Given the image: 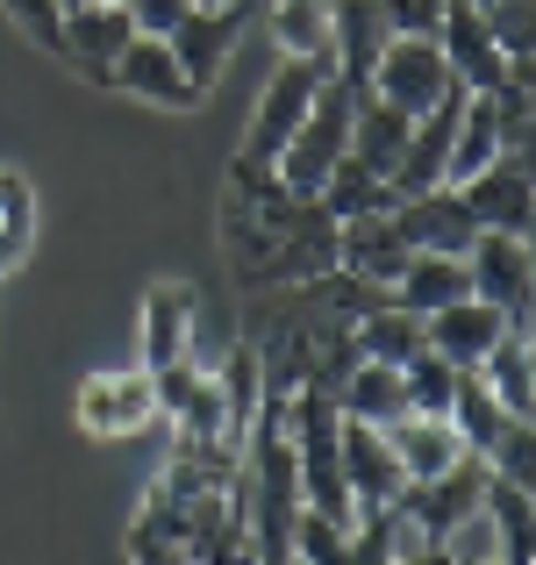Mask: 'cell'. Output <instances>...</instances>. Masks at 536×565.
<instances>
[{"label": "cell", "mask_w": 536, "mask_h": 565, "mask_svg": "<svg viewBox=\"0 0 536 565\" xmlns=\"http://www.w3.org/2000/svg\"><path fill=\"white\" fill-rule=\"evenodd\" d=\"M351 100H357V86L344 72H330L322 94H315V108L301 115V129H293V137L279 143V158H272V180L287 193L315 201V186L336 172V158H344V143H351Z\"/></svg>", "instance_id": "6da1fadb"}, {"label": "cell", "mask_w": 536, "mask_h": 565, "mask_svg": "<svg viewBox=\"0 0 536 565\" xmlns=\"http://www.w3.org/2000/svg\"><path fill=\"white\" fill-rule=\"evenodd\" d=\"M372 94L379 100H394L400 115H429L437 100H451L458 94V79H451V57H443V43L437 36H386V51H379V65H372Z\"/></svg>", "instance_id": "7a4b0ae2"}, {"label": "cell", "mask_w": 536, "mask_h": 565, "mask_svg": "<svg viewBox=\"0 0 536 565\" xmlns=\"http://www.w3.org/2000/svg\"><path fill=\"white\" fill-rule=\"evenodd\" d=\"M330 57H287V65L265 79V94H258V115H250V129H244V158H258V166H272L279 158V143L301 129V115L315 108V94H322V79H330Z\"/></svg>", "instance_id": "3957f363"}, {"label": "cell", "mask_w": 536, "mask_h": 565, "mask_svg": "<svg viewBox=\"0 0 536 565\" xmlns=\"http://www.w3.org/2000/svg\"><path fill=\"white\" fill-rule=\"evenodd\" d=\"M465 279L480 301L508 308V330H529V308H536V265H529V236L515 230H480L465 250Z\"/></svg>", "instance_id": "277c9868"}, {"label": "cell", "mask_w": 536, "mask_h": 565, "mask_svg": "<svg viewBox=\"0 0 536 565\" xmlns=\"http://www.w3.org/2000/svg\"><path fill=\"white\" fill-rule=\"evenodd\" d=\"M158 423V386L143 365H129V373H86L79 380V429L86 437H143V429Z\"/></svg>", "instance_id": "5b68a950"}, {"label": "cell", "mask_w": 536, "mask_h": 565, "mask_svg": "<svg viewBox=\"0 0 536 565\" xmlns=\"http://www.w3.org/2000/svg\"><path fill=\"white\" fill-rule=\"evenodd\" d=\"M108 86H122V94H137L143 100V108H201V86H193L186 79V65H179V57H172V43L165 36H143V29H137V36H129L122 43V57H115V72H108Z\"/></svg>", "instance_id": "8992f818"}, {"label": "cell", "mask_w": 536, "mask_h": 565, "mask_svg": "<svg viewBox=\"0 0 536 565\" xmlns=\"http://www.w3.org/2000/svg\"><path fill=\"white\" fill-rule=\"evenodd\" d=\"M458 193H465V207H472V222H480V230H515V236H529V230H536L529 151H501L494 166H480Z\"/></svg>", "instance_id": "52a82bcc"}, {"label": "cell", "mask_w": 536, "mask_h": 565, "mask_svg": "<svg viewBox=\"0 0 536 565\" xmlns=\"http://www.w3.org/2000/svg\"><path fill=\"white\" fill-rule=\"evenodd\" d=\"M193 337H201V294L186 279H158L143 294V322H137V365L158 373L172 359H193Z\"/></svg>", "instance_id": "ba28073f"}, {"label": "cell", "mask_w": 536, "mask_h": 565, "mask_svg": "<svg viewBox=\"0 0 536 565\" xmlns=\"http://www.w3.org/2000/svg\"><path fill=\"white\" fill-rule=\"evenodd\" d=\"M244 14H250L244 0H215V8H201V0H193L186 22H179L172 36H165V43H172V57L186 65V79L201 86V94L222 79V65H229L236 36H244Z\"/></svg>", "instance_id": "9c48e42d"}, {"label": "cell", "mask_w": 536, "mask_h": 565, "mask_svg": "<svg viewBox=\"0 0 536 565\" xmlns=\"http://www.w3.org/2000/svg\"><path fill=\"white\" fill-rule=\"evenodd\" d=\"M437 43H443V57H451V79L465 86V94H494V86L508 79V57H501V43L486 36L480 0H443Z\"/></svg>", "instance_id": "30bf717a"}, {"label": "cell", "mask_w": 536, "mask_h": 565, "mask_svg": "<svg viewBox=\"0 0 536 565\" xmlns=\"http://www.w3.org/2000/svg\"><path fill=\"white\" fill-rule=\"evenodd\" d=\"M129 36H137V22H129L122 0H72L57 51H65L72 65H86V79L108 86V72H115V57H122V43H129Z\"/></svg>", "instance_id": "8fae6325"}, {"label": "cell", "mask_w": 536, "mask_h": 565, "mask_svg": "<svg viewBox=\"0 0 536 565\" xmlns=\"http://www.w3.org/2000/svg\"><path fill=\"white\" fill-rule=\"evenodd\" d=\"M394 230L408 236L415 250H458V258H465L480 222H472V207H465L458 186H429V193H400L394 201Z\"/></svg>", "instance_id": "7c38bea8"}, {"label": "cell", "mask_w": 536, "mask_h": 565, "mask_svg": "<svg viewBox=\"0 0 536 565\" xmlns=\"http://www.w3.org/2000/svg\"><path fill=\"white\" fill-rule=\"evenodd\" d=\"M501 330H508V308L480 301V294H458V301H443L437 316H422V344L443 351L451 365H465V373L486 359V351H494Z\"/></svg>", "instance_id": "4fadbf2b"}, {"label": "cell", "mask_w": 536, "mask_h": 565, "mask_svg": "<svg viewBox=\"0 0 536 565\" xmlns=\"http://www.w3.org/2000/svg\"><path fill=\"white\" fill-rule=\"evenodd\" d=\"M408 236L394 230V207H379V215H351L336 222V265L357 279H372V287H394L400 265H408Z\"/></svg>", "instance_id": "5bb4252c"}, {"label": "cell", "mask_w": 536, "mask_h": 565, "mask_svg": "<svg viewBox=\"0 0 536 565\" xmlns=\"http://www.w3.org/2000/svg\"><path fill=\"white\" fill-rule=\"evenodd\" d=\"M344 480H351V509H386L400 501V458L386 444V423H351L344 415Z\"/></svg>", "instance_id": "9a60e30c"}, {"label": "cell", "mask_w": 536, "mask_h": 565, "mask_svg": "<svg viewBox=\"0 0 536 565\" xmlns=\"http://www.w3.org/2000/svg\"><path fill=\"white\" fill-rule=\"evenodd\" d=\"M386 444L400 458V480H437L465 458V437L451 429V415H415V408H400L386 423Z\"/></svg>", "instance_id": "2e32d148"}, {"label": "cell", "mask_w": 536, "mask_h": 565, "mask_svg": "<svg viewBox=\"0 0 536 565\" xmlns=\"http://www.w3.org/2000/svg\"><path fill=\"white\" fill-rule=\"evenodd\" d=\"M386 294H394L408 316H437L443 301L472 294V279H465V258H458V250H408V265H400V279Z\"/></svg>", "instance_id": "e0dca14e"}, {"label": "cell", "mask_w": 536, "mask_h": 565, "mask_svg": "<svg viewBox=\"0 0 536 565\" xmlns=\"http://www.w3.org/2000/svg\"><path fill=\"white\" fill-rule=\"evenodd\" d=\"M472 373H480V386L508 415H536V344H529V330H501L494 351H486Z\"/></svg>", "instance_id": "ac0fdd59"}, {"label": "cell", "mask_w": 536, "mask_h": 565, "mask_svg": "<svg viewBox=\"0 0 536 565\" xmlns=\"http://www.w3.org/2000/svg\"><path fill=\"white\" fill-rule=\"evenodd\" d=\"M400 143H408V115H400L394 100H379L372 86H357V100H351V143H344V151L357 158V166H372V172H394Z\"/></svg>", "instance_id": "d6986e66"}, {"label": "cell", "mask_w": 536, "mask_h": 565, "mask_svg": "<svg viewBox=\"0 0 536 565\" xmlns=\"http://www.w3.org/2000/svg\"><path fill=\"white\" fill-rule=\"evenodd\" d=\"M336 408H344L351 423H394V415L408 408V394H400V365L357 351V365L336 380Z\"/></svg>", "instance_id": "ffe728a7"}, {"label": "cell", "mask_w": 536, "mask_h": 565, "mask_svg": "<svg viewBox=\"0 0 536 565\" xmlns=\"http://www.w3.org/2000/svg\"><path fill=\"white\" fill-rule=\"evenodd\" d=\"M480 509H486V523H494V537H501V565H529V558H536V509H529V487L486 472Z\"/></svg>", "instance_id": "44dd1931"}, {"label": "cell", "mask_w": 536, "mask_h": 565, "mask_svg": "<svg viewBox=\"0 0 536 565\" xmlns=\"http://www.w3.org/2000/svg\"><path fill=\"white\" fill-rule=\"evenodd\" d=\"M501 158V122H494V100L486 94H465V108H458L451 122V166H443V186H465L480 166H494Z\"/></svg>", "instance_id": "7402d4cb"}, {"label": "cell", "mask_w": 536, "mask_h": 565, "mask_svg": "<svg viewBox=\"0 0 536 565\" xmlns=\"http://www.w3.org/2000/svg\"><path fill=\"white\" fill-rule=\"evenodd\" d=\"M315 207L330 222H351V215H379V207H394V186H386V172H372V166H357V158L344 151L336 158V172L315 186Z\"/></svg>", "instance_id": "603a6c76"}, {"label": "cell", "mask_w": 536, "mask_h": 565, "mask_svg": "<svg viewBox=\"0 0 536 565\" xmlns=\"http://www.w3.org/2000/svg\"><path fill=\"white\" fill-rule=\"evenodd\" d=\"M351 344L365 351V359H386V365H408L415 351H422V316H408V308L386 294L379 308H365V316L351 322Z\"/></svg>", "instance_id": "cb8c5ba5"}, {"label": "cell", "mask_w": 536, "mask_h": 565, "mask_svg": "<svg viewBox=\"0 0 536 565\" xmlns=\"http://www.w3.org/2000/svg\"><path fill=\"white\" fill-rule=\"evenodd\" d=\"M480 22L508 57V79H536V0H480Z\"/></svg>", "instance_id": "d4e9b609"}, {"label": "cell", "mask_w": 536, "mask_h": 565, "mask_svg": "<svg viewBox=\"0 0 536 565\" xmlns=\"http://www.w3.org/2000/svg\"><path fill=\"white\" fill-rule=\"evenodd\" d=\"M279 57H330V0H265Z\"/></svg>", "instance_id": "484cf974"}, {"label": "cell", "mask_w": 536, "mask_h": 565, "mask_svg": "<svg viewBox=\"0 0 536 565\" xmlns=\"http://www.w3.org/2000/svg\"><path fill=\"white\" fill-rule=\"evenodd\" d=\"M458 380H465V365H451L443 351H415L408 365H400V394H408V408L415 415H451V401H458Z\"/></svg>", "instance_id": "4316f807"}, {"label": "cell", "mask_w": 536, "mask_h": 565, "mask_svg": "<svg viewBox=\"0 0 536 565\" xmlns=\"http://www.w3.org/2000/svg\"><path fill=\"white\" fill-rule=\"evenodd\" d=\"M344 544H351V523L330 509H293V530H287V558L301 565H344Z\"/></svg>", "instance_id": "83f0119b"}, {"label": "cell", "mask_w": 536, "mask_h": 565, "mask_svg": "<svg viewBox=\"0 0 536 565\" xmlns=\"http://www.w3.org/2000/svg\"><path fill=\"white\" fill-rule=\"evenodd\" d=\"M480 458H486V472H501V480L536 487V415H508Z\"/></svg>", "instance_id": "f1b7e54d"}, {"label": "cell", "mask_w": 536, "mask_h": 565, "mask_svg": "<svg viewBox=\"0 0 536 565\" xmlns=\"http://www.w3.org/2000/svg\"><path fill=\"white\" fill-rule=\"evenodd\" d=\"M501 423H508V408H501V401L480 386V373H465V380H458V401H451V429L465 437V451L480 458L486 444H494V429H501Z\"/></svg>", "instance_id": "f546056e"}, {"label": "cell", "mask_w": 536, "mask_h": 565, "mask_svg": "<svg viewBox=\"0 0 536 565\" xmlns=\"http://www.w3.org/2000/svg\"><path fill=\"white\" fill-rule=\"evenodd\" d=\"M0 8H8V22L22 29L36 51H57V36H65V8H57V0H0Z\"/></svg>", "instance_id": "4dcf8cb0"}, {"label": "cell", "mask_w": 536, "mask_h": 565, "mask_svg": "<svg viewBox=\"0 0 536 565\" xmlns=\"http://www.w3.org/2000/svg\"><path fill=\"white\" fill-rule=\"evenodd\" d=\"M379 8L394 36H437V22H443V0H379Z\"/></svg>", "instance_id": "1f68e13d"}, {"label": "cell", "mask_w": 536, "mask_h": 565, "mask_svg": "<svg viewBox=\"0 0 536 565\" xmlns=\"http://www.w3.org/2000/svg\"><path fill=\"white\" fill-rule=\"evenodd\" d=\"M122 8H129V22H137L143 36H172V29L186 22L193 0H122Z\"/></svg>", "instance_id": "d6a6232c"}]
</instances>
